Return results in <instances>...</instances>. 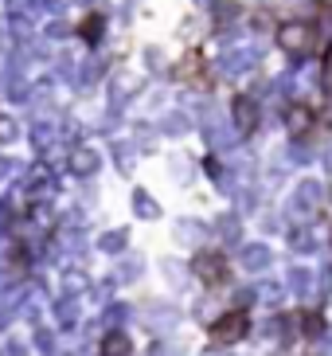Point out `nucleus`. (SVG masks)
I'll return each mask as SVG.
<instances>
[{
	"instance_id": "39448f33",
	"label": "nucleus",
	"mask_w": 332,
	"mask_h": 356,
	"mask_svg": "<svg viewBox=\"0 0 332 356\" xmlns=\"http://www.w3.org/2000/svg\"><path fill=\"white\" fill-rule=\"evenodd\" d=\"M285 129H290V134L301 141V137L313 129V110H309V106H305V102H293L290 110H285Z\"/></svg>"
},
{
	"instance_id": "9b49d317",
	"label": "nucleus",
	"mask_w": 332,
	"mask_h": 356,
	"mask_svg": "<svg viewBox=\"0 0 332 356\" xmlns=\"http://www.w3.org/2000/svg\"><path fill=\"white\" fill-rule=\"evenodd\" d=\"M293 247H297V251H313V239L305 235V227H301V235H293Z\"/></svg>"
},
{
	"instance_id": "f257e3e1",
	"label": "nucleus",
	"mask_w": 332,
	"mask_h": 356,
	"mask_svg": "<svg viewBox=\"0 0 332 356\" xmlns=\"http://www.w3.org/2000/svg\"><path fill=\"white\" fill-rule=\"evenodd\" d=\"M278 43L293 55V63H305V55H309L313 43H317V28L305 24V20H290V24L278 28Z\"/></svg>"
},
{
	"instance_id": "0eeeda50",
	"label": "nucleus",
	"mask_w": 332,
	"mask_h": 356,
	"mask_svg": "<svg viewBox=\"0 0 332 356\" xmlns=\"http://www.w3.org/2000/svg\"><path fill=\"white\" fill-rule=\"evenodd\" d=\"M83 35L90 43H98V35H102V16L94 12V16H86V24H83Z\"/></svg>"
},
{
	"instance_id": "9d476101",
	"label": "nucleus",
	"mask_w": 332,
	"mask_h": 356,
	"mask_svg": "<svg viewBox=\"0 0 332 356\" xmlns=\"http://www.w3.org/2000/svg\"><path fill=\"white\" fill-rule=\"evenodd\" d=\"M305 333H309V337H321V333H324V321H321L317 314H309V317H305Z\"/></svg>"
},
{
	"instance_id": "f8f14e48",
	"label": "nucleus",
	"mask_w": 332,
	"mask_h": 356,
	"mask_svg": "<svg viewBox=\"0 0 332 356\" xmlns=\"http://www.w3.org/2000/svg\"><path fill=\"white\" fill-rule=\"evenodd\" d=\"M321 293H332V266L321 270Z\"/></svg>"
},
{
	"instance_id": "7ed1b4c3",
	"label": "nucleus",
	"mask_w": 332,
	"mask_h": 356,
	"mask_svg": "<svg viewBox=\"0 0 332 356\" xmlns=\"http://www.w3.org/2000/svg\"><path fill=\"white\" fill-rule=\"evenodd\" d=\"M192 270H196L199 282H208V286L227 282V259H223L219 251H199L196 262H192Z\"/></svg>"
},
{
	"instance_id": "20e7f679",
	"label": "nucleus",
	"mask_w": 332,
	"mask_h": 356,
	"mask_svg": "<svg viewBox=\"0 0 332 356\" xmlns=\"http://www.w3.org/2000/svg\"><path fill=\"white\" fill-rule=\"evenodd\" d=\"M231 114H235V126H239V134H254V126H258V102L254 98H235V106H231Z\"/></svg>"
},
{
	"instance_id": "f03ea898",
	"label": "nucleus",
	"mask_w": 332,
	"mask_h": 356,
	"mask_svg": "<svg viewBox=\"0 0 332 356\" xmlns=\"http://www.w3.org/2000/svg\"><path fill=\"white\" fill-rule=\"evenodd\" d=\"M247 333H250V314L247 309H231V314H223L215 325H211V341H215V345H235V341H242Z\"/></svg>"
},
{
	"instance_id": "423d86ee",
	"label": "nucleus",
	"mask_w": 332,
	"mask_h": 356,
	"mask_svg": "<svg viewBox=\"0 0 332 356\" xmlns=\"http://www.w3.org/2000/svg\"><path fill=\"white\" fill-rule=\"evenodd\" d=\"M133 345H129V337L125 333H106L102 337V356H129Z\"/></svg>"
},
{
	"instance_id": "6e6552de",
	"label": "nucleus",
	"mask_w": 332,
	"mask_h": 356,
	"mask_svg": "<svg viewBox=\"0 0 332 356\" xmlns=\"http://www.w3.org/2000/svg\"><path fill=\"white\" fill-rule=\"evenodd\" d=\"M266 262H270V251H266V247H250V251H247V266H250V270H254V266H266Z\"/></svg>"
},
{
	"instance_id": "1a4fd4ad",
	"label": "nucleus",
	"mask_w": 332,
	"mask_h": 356,
	"mask_svg": "<svg viewBox=\"0 0 332 356\" xmlns=\"http://www.w3.org/2000/svg\"><path fill=\"white\" fill-rule=\"evenodd\" d=\"M321 86L332 95V47L324 51V71H321Z\"/></svg>"
}]
</instances>
